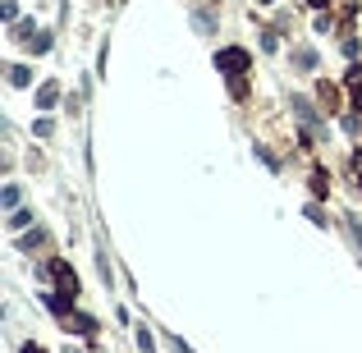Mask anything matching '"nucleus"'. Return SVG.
<instances>
[{
  "mask_svg": "<svg viewBox=\"0 0 362 353\" xmlns=\"http://www.w3.org/2000/svg\"><path fill=\"white\" fill-rule=\"evenodd\" d=\"M55 101H60V88H55V83H42V88H37V110H51Z\"/></svg>",
  "mask_w": 362,
  "mask_h": 353,
  "instance_id": "f03ea898",
  "label": "nucleus"
},
{
  "mask_svg": "<svg viewBox=\"0 0 362 353\" xmlns=\"http://www.w3.org/2000/svg\"><path fill=\"white\" fill-rule=\"evenodd\" d=\"M294 60H298V69H317V51H298Z\"/></svg>",
  "mask_w": 362,
  "mask_h": 353,
  "instance_id": "423d86ee",
  "label": "nucleus"
},
{
  "mask_svg": "<svg viewBox=\"0 0 362 353\" xmlns=\"http://www.w3.org/2000/svg\"><path fill=\"white\" fill-rule=\"evenodd\" d=\"M353 110H362V83H353Z\"/></svg>",
  "mask_w": 362,
  "mask_h": 353,
  "instance_id": "1a4fd4ad",
  "label": "nucleus"
},
{
  "mask_svg": "<svg viewBox=\"0 0 362 353\" xmlns=\"http://www.w3.org/2000/svg\"><path fill=\"white\" fill-rule=\"evenodd\" d=\"M229 92H234V96H248V78H243V74H229Z\"/></svg>",
  "mask_w": 362,
  "mask_h": 353,
  "instance_id": "20e7f679",
  "label": "nucleus"
},
{
  "mask_svg": "<svg viewBox=\"0 0 362 353\" xmlns=\"http://www.w3.org/2000/svg\"><path fill=\"white\" fill-rule=\"evenodd\" d=\"M216 64H220L225 74H243V69H248V51L225 47V51H216Z\"/></svg>",
  "mask_w": 362,
  "mask_h": 353,
  "instance_id": "f257e3e1",
  "label": "nucleus"
},
{
  "mask_svg": "<svg viewBox=\"0 0 362 353\" xmlns=\"http://www.w3.org/2000/svg\"><path fill=\"white\" fill-rule=\"evenodd\" d=\"M261 5H271V0H261Z\"/></svg>",
  "mask_w": 362,
  "mask_h": 353,
  "instance_id": "ddd939ff",
  "label": "nucleus"
},
{
  "mask_svg": "<svg viewBox=\"0 0 362 353\" xmlns=\"http://www.w3.org/2000/svg\"><path fill=\"white\" fill-rule=\"evenodd\" d=\"M23 353H46V349H37V344H23Z\"/></svg>",
  "mask_w": 362,
  "mask_h": 353,
  "instance_id": "9b49d317",
  "label": "nucleus"
},
{
  "mask_svg": "<svg viewBox=\"0 0 362 353\" xmlns=\"http://www.w3.org/2000/svg\"><path fill=\"white\" fill-rule=\"evenodd\" d=\"M5 225H10V230H28V225H32V215H28V211H14L10 220H5Z\"/></svg>",
  "mask_w": 362,
  "mask_h": 353,
  "instance_id": "7ed1b4c3",
  "label": "nucleus"
},
{
  "mask_svg": "<svg viewBox=\"0 0 362 353\" xmlns=\"http://www.w3.org/2000/svg\"><path fill=\"white\" fill-rule=\"evenodd\" d=\"M307 5H317V10H326V5H331V0H307Z\"/></svg>",
  "mask_w": 362,
  "mask_h": 353,
  "instance_id": "f8f14e48",
  "label": "nucleus"
},
{
  "mask_svg": "<svg viewBox=\"0 0 362 353\" xmlns=\"http://www.w3.org/2000/svg\"><path fill=\"white\" fill-rule=\"evenodd\" d=\"M28 51H37V55H42V51H51V37H46V32H37V37L28 42Z\"/></svg>",
  "mask_w": 362,
  "mask_h": 353,
  "instance_id": "6e6552de",
  "label": "nucleus"
},
{
  "mask_svg": "<svg viewBox=\"0 0 362 353\" xmlns=\"http://www.w3.org/2000/svg\"><path fill=\"white\" fill-rule=\"evenodd\" d=\"M10 83H14V88H28V69L14 64V69H10Z\"/></svg>",
  "mask_w": 362,
  "mask_h": 353,
  "instance_id": "0eeeda50",
  "label": "nucleus"
},
{
  "mask_svg": "<svg viewBox=\"0 0 362 353\" xmlns=\"http://www.w3.org/2000/svg\"><path fill=\"white\" fill-rule=\"evenodd\" d=\"M74 326H78V335H96V322H92V317H83V312L74 317Z\"/></svg>",
  "mask_w": 362,
  "mask_h": 353,
  "instance_id": "39448f33",
  "label": "nucleus"
},
{
  "mask_svg": "<svg viewBox=\"0 0 362 353\" xmlns=\"http://www.w3.org/2000/svg\"><path fill=\"white\" fill-rule=\"evenodd\" d=\"M353 170H358V179H362V152H358V156H353Z\"/></svg>",
  "mask_w": 362,
  "mask_h": 353,
  "instance_id": "9d476101",
  "label": "nucleus"
}]
</instances>
